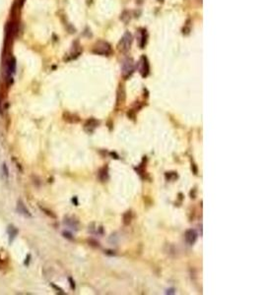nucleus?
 I'll return each mask as SVG.
<instances>
[{
  "label": "nucleus",
  "mask_w": 263,
  "mask_h": 295,
  "mask_svg": "<svg viewBox=\"0 0 263 295\" xmlns=\"http://www.w3.org/2000/svg\"><path fill=\"white\" fill-rule=\"evenodd\" d=\"M93 51L97 53V54L100 55H104V56H108L109 54H111L112 49L111 46L108 45V42H99L96 43V45L94 46Z\"/></svg>",
  "instance_id": "1"
},
{
  "label": "nucleus",
  "mask_w": 263,
  "mask_h": 295,
  "mask_svg": "<svg viewBox=\"0 0 263 295\" xmlns=\"http://www.w3.org/2000/svg\"><path fill=\"white\" fill-rule=\"evenodd\" d=\"M135 70V64L132 58H126L122 63V75L124 78H128Z\"/></svg>",
  "instance_id": "2"
},
{
  "label": "nucleus",
  "mask_w": 263,
  "mask_h": 295,
  "mask_svg": "<svg viewBox=\"0 0 263 295\" xmlns=\"http://www.w3.org/2000/svg\"><path fill=\"white\" fill-rule=\"evenodd\" d=\"M132 34L129 32H126L124 34V36L121 39L120 42H119V49L122 52H126L130 49L131 43H132Z\"/></svg>",
  "instance_id": "3"
},
{
  "label": "nucleus",
  "mask_w": 263,
  "mask_h": 295,
  "mask_svg": "<svg viewBox=\"0 0 263 295\" xmlns=\"http://www.w3.org/2000/svg\"><path fill=\"white\" fill-rule=\"evenodd\" d=\"M140 64V73L143 77H147L150 72V66H149V62L147 60V58L145 56H142L139 61Z\"/></svg>",
  "instance_id": "4"
},
{
  "label": "nucleus",
  "mask_w": 263,
  "mask_h": 295,
  "mask_svg": "<svg viewBox=\"0 0 263 295\" xmlns=\"http://www.w3.org/2000/svg\"><path fill=\"white\" fill-rule=\"evenodd\" d=\"M98 125H99V121L97 120V119L95 118H90V119H88L87 122L85 123V125H84V129H85V131L87 132V133H93L94 131H95V129L97 127H98Z\"/></svg>",
  "instance_id": "5"
},
{
  "label": "nucleus",
  "mask_w": 263,
  "mask_h": 295,
  "mask_svg": "<svg viewBox=\"0 0 263 295\" xmlns=\"http://www.w3.org/2000/svg\"><path fill=\"white\" fill-rule=\"evenodd\" d=\"M197 233L194 229H188L185 231V234H184V238H185V241L187 242L188 245H193L194 243L196 242L197 240Z\"/></svg>",
  "instance_id": "6"
},
{
  "label": "nucleus",
  "mask_w": 263,
  "mask_h": 295,
  "mask_svg": "<svg viewBox=\"0 0 263 295\" xmlns=\"http://www.w3.org/2000/svg\"><path fill=\"white\" fill-rule=\"evenodd\" d=\"M17 212H20L21 215H23L25 216H28V218H31V216H32L30 211L27 209V207L25 206V204L22 202L21 200H19L17 203Z\"/></svg>",
  "instance_id": "7"
},
{
  "label": "nucleus",
  "mask_w": 263,
  "mask_h": 295,
  "mask_svg": "<svg viewBox=\"0 0 263 295\" xmlns=\"http://www.w3.org/2000/svg\"><path fill=\"white\" fill-rule=\"evenodd\" d=\"M15 70H16V60L14 58H11L8 63V68H7V74L9 79H12V75L15 73Z\"/></svg>",
  "instance_id": "8"
},
{
  "label": "nucleus",
  "mask_w": 263,
  "mask_h": 295,
  "mask_svg": "<svg viewBox=\"0 0 263 295\" xmlns=\"http://www.w3.org/2000/svg\"><path fill=\"white\" fill-rule=\"evenodd\" d=\"M7 232H8V235H9V237H10V242H12L13 241V239L15 237L17 236V234H18V229L15 226H13L12 224H10L8 226L7 228Z\"/></svg>",
  "instance_id": "9"
},
{
  "label": "nucleus",
  "mask_w": 263,
  "mask_h": 295,
  "mask_svg": "<svg viewBox=\"0 0 263 295\" xmlns=\"http://www.w3.org/2000/svg\"><path fill=\"white\" fill-rule=\"evenodd\" d=\"M99 178L102 182H105L108 179V171L106 167H103L99 171Z\"/></svg>",
  "instance_id": "10"
},
{
  "label": "nucleus",
  "mask_w": 263,
  "mask_h": 295,
  "mask_svg": "<svg viewBox=\"0 0 263 295\" xmlns=\"http://www.w3.org/2000/svg\"><path fill=\"white\" fill-rule=\"evenodd\" d=\"M131 221H132V212L128 211L123 215V222L125 225H128L131 222Z\"/></svg>",
  "instance_id": "11"
},
{
  "label": "nucleus",
  "mask_w": 263,
  "mask_h": 295,
  "mask_svg": "<svg viewBox=\"0 0 263 295\" xmlns=\"http://www.w3.org/2000/svg\"><path fill=\"white\" fill-rule=\"evenodd\" d=\"M65 224H67L68 226H70L72 228H75V229H77V226H78V222L75 221V219L73 218H65Z\"/></svg>",
  "instance_id": "12"
},
{
  "label": "nucleus",
  "mask_w": 263,
  "mask_h": 295,
  "mask_svg": "<svg viewBox=\"0 0 263 295\" xmlns=\"http://www.w3.org/2000/svg\"><path fill=\"white\" fill-rule=\"evenodd\" d=\"M146 30H142V32H141V42H140V46H141V48H144V46H145L146 45V39H147V37H146Z\"/></svg>",
  "instance_id": "13"
},
{
  "label": "nucleus",
  "mask_w": 263,
  "mask_h": 295,
  "mask_svg": "<svg viewBox=\"0 0 263 295\" xmlns=\"http://www.w3.org/2000/svg\"><path fill=\"white\" fill-rule=\"evenodd\" d=\"M2 172H3V176H4L6 179H7L8 176H9V170H8L7 165H6L5 162L2 164Z\"/></svg>",
  "instance_id": "14"
},
{
  "label": "nucleus",
  "mask_w": 263,
  "mask_h": 295,
  "mask_svg": "<svg viewBox=\"0 0 263 295\" xmlns=\"http://www.w3.org/2000/svg\"><path fill=\"white\" fill-rule=\"evenodd\" d=\"M166 177H167V179H168V180H173L174 178L177 177V174L175 173V172H167Z\"/></svg>",
  "instance_id": "15"
},
{
  "label": "nucleus",
  "mask_w": 263,
  "mask_h": 295,
  "mask_svg": "<svg viewBox=\"0 0 263 295\" xmlns=\"http://www.w3.org/2000/svg\"><path fill=\"white\" fill-rule=\"evenodd\" d=\"M40 209H42V211H43V212H45V213H46V215H49V216H51V218H55V215H53V213H52V212H51V211H48V210H45V208H42V207H40Z\"/></svg>",
  "instance_id": "16"
},
{
  "label": "nucleus",
  "mask_w": 263,
  "mask_h": 295,
  "mask_svg": "<svg viewBox=\"0 0 263 295\" xmlns=\"http://www.w3.org/2000/svg\"><path fill=\"white\" fill-rule=\"evenodd\" d=\"M62 234L64 235V237H65V238H68V239H70V240L73 239V237H72V234L69 233V232H68V231H64Z\"/></svg>",
  "instance_id": "17"
},
{
  "label": "nucleus",
  "mask_w": 263,
  "mask_h": 295,
  "mask_svg": "<svg viewBox=\"0 0 263 295\" xmlns=\"http://www.w3.org/2000/svg\"><path fill=\"white\" fill-rule=\"evenodd\" d=\"M69 281H70V284H71V287H72V289H75V284H74L73 280H72V278H69Z\"/></svg>",
  "instance_id": "18"
},
{
  "label": "nucleus",
  "mask_w": 263,
  "mask_h": 295,
  "mask_svg": "<svg viewBox=\"0 0 263 295\" xmlns=\"http://www.w3.org/2000/svg\"><path fill=\"white\" fill-rule=\"evenodd\" d=\"M167 293H170V294H174V289H170V290H168V292Z\"/></svg>",
  "instance_id": "19"
}]
</instances>
